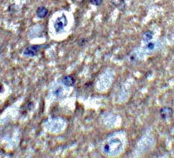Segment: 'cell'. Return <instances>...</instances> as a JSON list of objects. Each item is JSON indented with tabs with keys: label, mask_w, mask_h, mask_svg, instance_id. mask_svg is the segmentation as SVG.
Masks as SVG:
<instances>
[{
	"label": "cell",
	"mask_w": 174,
	"mask_h": 158,
	"mask_svg": "<svg viewBox=\"0 0 174 158\" xmlns=\"http://www.w3.org/2000/svg\"><path fill=\"white\" fill-rule=\"evenodd\" d=\"M40 49H41V46L39 45H31V46L26 47L24 50L23 53L24 56H34L39 52Z\"/></svg>",
	"instance_id": "obj_3"
},
{
	"label": "cell",
	"mask_w": 174,
	"mask_h": 158,
	"mask_svg": "<svg viewBox=\"0 0 174 158\" xmlns=\"http://www.w3.org/2000/svg\"><path fill=\"white\" fill-rule=\"evenodd\" d=\"M48 14V10L45 7H39L37 10V17L38 18H44L47 16Z\"/></svg>",
	"instance_id": "obj_6"
},
{
	"label": "cell",
	"mask_w": 174,
	"mask_h": 158,
	"mask_svg": "<svg viewBox=\"0 0 174 158\" xmlns=\"http://www.w3.org/2000/svg\"><path fill=\"white\" fill-rule=\"evenodd\" d=\"M159 113H160V116L163 119H167V118H169L173 116V109H171L169 107H164L160 109Z\"/></svg>",
	"instance_id": "obj_4"
},
{
	"label": "cell",
	"mask_w": 174,
	"mask_h": 158,
	"mask_svg": "<svg viewBox=\"0 0 174 158\" xmlns=\"http://www.w3.org/2000/svg\"><path fill=\"white\" fill-rule=\"evenodd\" d=\"M154 48H155V44L154 43H148L147 45H146V49L147 50H149V51H152V50H154Z\"/></svg>",
	"instance_id": "obj_9"
},
{
	"label": "cell",
	"mask_w": 174,
	"mask_h": 158,
	"mask_svg": "<svg viewBox=\"0 0 174 158\" xmlns=\"http://www.w3.org/2000/svg\"><path fill=\"white\" fill-rule=\"evenodd\" d=\"M113 1L114 4H116V5L122 4V3H123V0H113Z\"/></svg>",
	"instance_id": "obj_11"
},
{
	"label": "cell",
	"mask_w": 174,
	"mask_h": 158,
	"mask_svg": "<svg viewBox=\"0 0 174 158\" xmlns=\"http://www.w3.org/2000/svg\"><path fill=\"white\" fill-rule=\"evenodd\" d=\"M122 143L119 139H110L104 146V151L107 155H115L120 151Z\"/></svg>",
	"instance_id": "obj_1"
},
{
	"label": "cell",
	"mask_w": 174,
	"mask_h": 158,
	"mask_svg": "<svg viewBox=\"0 0 174 158\" xmlns=\"http://www.w3.org/2000/svg\"><path fill=\"white\" fill-rule=\"evenodd\" d=\"M61 83L63 85H64L65 87H71L75 83V80H74V77L72 76H64L62 80H61Z\"/></svg>",
	"instance_id": "obj_5"
},
{
	"label": "cell",
	"mask_w": 174,
	"mask_h": 158,
	"mask_svg": "<svg viewBox=\"0 0 174 158\" xmlns=\"http://www.w3.org/2000/svg\"><path fill=\"white\" fill-rule=\"evenodd\" d=\"M67 24H68V20H67V17L66 16L62 13L59 17H58L55 21H54V24H53V27H54V30L56 32H61L64 30V28L67 26Z\"/></svg>",
	"instance_id": "obj_2"
},
{
	"label": "cell",
	"mask_w": 174,
	"mask_h": 158,
	"mask_svg": "<svg viewBox=\"0 0 174 158\" xmlns=\"http://www.w3.org/2000/svg\"><path fill=\"white\" fill-rule=\"evenodd\" d=\"M103 0H91V3L93 5H100L102 3Z\"/></svg>",
	"instance_id": "obj_10"
},
{
	"label": "cell",
	"mask_w": 174,
	"mask_h": 158,
	"mask_svg": "<svg viewBox=\"0 0 174 158\" xmlns=\"http://www.w3.org/2000/svg\"><path fill=\"white\" fill-rule=\"evenodd\" d=\"M153 38V32L151 31H147L143 34V40L144 42H150Z\"/></svg>",
	"instance_id": "obj_7"
},
{
	"label": "cell",
	"mask_w": 174,
	"mask_h": 158,
	"mask_svg": "<svg viewBox=\"0 0 174 158\" xmlns=\"http://www.w3.org/2000/svg\"><path fill=\"white\" fill-rule=\"evenodd\" d=\"M53 94L57 97H60L63 94V90L61 87H56L53 90Z\"/></svg>",
	"instance_id": "obj_8"
}]
</instances>
